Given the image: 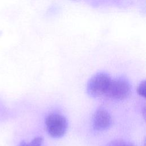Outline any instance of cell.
Instances as JSON below:
<instances>
[{
  "label": "cell",
  "mask_w": 146,
  "mask_h": 146,
  "mask_svg": "<svg viewBox=\"0 0 146 146\" xmlns=\"http://www.w3.org/2000/svg\"><path fill=\"white\" fill-rule=\"evenodd\" d=\"M137 92L138 94L143 97L145 96V80L143 81L140 83L137 88Z\"/></svg>",
  "instance_id": "52a82bcc"
},
{
  "label": "cell",
  "mask_w": 146,
  "mask_h": 146,
  "mask_svg": "<svg viewBox=\"0 0 146 146\" xmlns=\"http://www.w3.org/2000/svg\"><path fill=\"white\" fill-rule=\"evenodd\" d=\"M107 146H135L131 143L123 140H114L110 141Z\"/></svg>",
  "instance_id": "8992f818"
},
{
  "label": "cell",
  "mask_w": 146,
  "mask_h": 146,
  "mask_svg": "<svg viewBox=\"0 0 146 146\" xmlns=\"http://www.w3.org/2000/svg\"><path fill=\"white\" fill-rule=\"evenodd\" d=\"M111 124V116L106 109L101 107L95 111L92 117V125L95 130L105 131L110 128Z\"/></svg>",
  "instance_id": "277c9868"
},
{
  "label": "cell",
  "mask_w": 146,
  "mask_h": 146,
  "mask_svg": "<svg viewBox=\"0 0 146 146\" xmlns=\"http://www.w3.org/2000/svg\"><path fill=\"white\" fill-rule=\"evenodd\" d=\"M43 141V137L41 136H38L34 138L29 143H27L25 141H22L20 143L18 146H42Z\"/></svg>",
  "instance_id": "5b68a950"
},
{
  "label": "cell",
  "mask_w": 146,
  "mask_h": 146,
  "mask_svg": "<svg viewBox=\"0 0 146 146\" xmlns=\"http://www.w3.org/2000/svg\"><path fill=\"white\" fill-rule=\"evenodd\" d=\"M131 87L128 80L124 77L111 79L106 95L109 98L116 100H123L130 95Z\"/></svg>",
  "instance_id": "3957f363"
},
{
  "label": "cell",
  "mask_w": 146,
  "mask_h": 146,
  "mask_svg": "<svg viewBox=\"0 0 146 146\" xmlns=\"http://www.w3.org/2000/svg\"><path fill=\"white\" fill-rule=\"evenodd\" d=\"M45 125L50 136L54 138H60L64 135L68 123L66 118L58 113H51L46 118Z\"/></svg>",
  "instance_id": "7a4b0ae2"
},
{
  "label": "cell",
  "mask_w": 146,
  "mask_h": 146,
  "mask_svg": "<svg viewBox=\"0 0 146 146\" xmlns=\"http://www.w3.org/2000/svg\"><path fill=\"white\" fill-rule=\"evenodd\" d=\"M111 81V77L106 72H100L95 74L87 83V94L94 98L106 95Z\"/></svg>",
  "instance_id": "6da1fadb"
}]
</instances>
